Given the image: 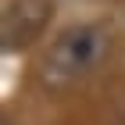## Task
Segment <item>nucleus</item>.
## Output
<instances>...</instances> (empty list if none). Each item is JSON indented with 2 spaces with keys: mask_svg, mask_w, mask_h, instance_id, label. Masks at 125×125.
<instances>
[{
  "mask_svg": "<svg viewBox=\"0 0 125 125\" xmlns=\"http://www.w3.org/2000/svg\"><path fill=\"white\" fill-rule=\"evenodd\" d=\"M107 43H111V36H107L104 25H72V29H64L54 39V47L43 61L47 82L64 86V82L89 75L100 64V57L107 54Z\"/></svg>",
  "mask_w": 125,
  "mask_h": 125,
  "instance_id": "nucleus-1",
  "label": "nucleus"
},
{
  "mask_svg": "<svg viewBox=\"0 0 125 125\" xmlns=\"http://www.w3.org/2000/svg\"><path fill=\"white\" fill-rule=\"evenodd\" d=\"M50 18V4L47 0H14L4 11V43L7 47H18V43H29L43 32Z\"/></svg>",
  "mask_w": 125,
  "mask_h": 125,
  "instance_id": "nucleus-2",
  "label": "nucleus"
}]
</instances>
